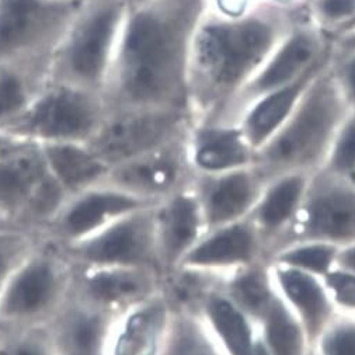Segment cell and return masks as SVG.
Instances as JSON below:
<instances>
[{
    "label": "cell",
    "mask_w": 355,
    "mask_h": 355,
    "mask_svg": "<svg viewBox=\"0 0 355 355\" xmlns=\"http://www.w3.org/2000/svg\"><path fill=\"white\" fill-rule=\"evenodd\" d=\"M331 55V37L306 16L282 38L259 72L215 120L238 123L243 111L259 97L300 79L311 69L329 61Z\"/></svg>",
    "instance_id": "obj_9"
},
{
    "label": "cell",
    "mask_w": 355,
    "mask_h": 355,
    "mask_svg": "<svg viewBox=\"0 0 355 355\" xmlns=\"http://www.w3.org/2000/svg\"><path fill=\"white\" fill-rule=\"evenodd\" d=\"M311 355H355V316L337 313L315 341Z\"/></svg>",
    "instance_id": "obj_36"
},
{
    "label": "cell",
    "mask_w": 355,
    "mask_h": 355,
    "mask_svg": "<svg viewBox=\"0 0 355 355\" xmlns=\"http://www.w3.org/2000/svg\"><path fill=\"white\" fill-rule=\"evenodd\" d=\"M0 355H55L45 326H0Z\"/></svg>",
    "instance_id": "obj_34"
},
{
    "label": "cell",
    "mask_w": 355,
    "mask_h": 355,
    "mask_svg": "<svg viewBox=\"0 0 355 355\" xmlns=\"http://www.w3.org/2000/svg\"><path fill=\"white\" fill-rule=\"evenodd\" d=\"M163 284V275L153 268L73 266L72 295L118 316L162 292Z\"/></svg>",
    "instance_id": "obj_15"
},
{
    "label": "cell",
    "mask_w": 355,
    "mask_h": 355,
    "mask_svg": "<svg viewBox=\"0 0 355 355\" xmlns=\"http://www.w3.org/2000/svg\"><path fill=\"white\" fill-rule=\"evenodd\" d=\"M8 226H19V227H23V226H20V225H17V223H15V222H12V220L3 218V216H0V227H8Z\"/></svg>",
    "instance_id": "obj_44"
},
{
    "label": "cell",
    "mask_w": 355,
    "mask_h": 355,
    "mask_svg": "<svg viewBox=\"0 0 355 355\" xmlns=\"http://www.w3.org/2000/svg\"><path fill=\"white\" fill-rule=\"evenodd\" d=\"M305 17V5L278 8L260 2L239 17L218 16L207 9L190 51L189 101L194 120L218 118Z\"/></svg>",
    "instance_id": "obj_2"
},
{
    "label": "cell",
    "mask_w": 355,
    "mask_h": 355,
    "mask_svg": "<svg viewBox=\"0 0 355 355\" xmlns=\"http://www.w3.org/2000/svg\"><path fill=\"white\" fill-rule=\"evenodd\" d=\"M155 205L138 208L111 222L90 238L62 248L65 254L73 266L79 267H144L162 274Z\"/></svg>",
    "instance_id": "obj_12"
},
{
    "label": "cell",
    "mask_w": 355,
    "mask_h": 355,
    "mask_svg": "<svg viewBox=\"0 0 355 355\" xmlns=\"http://www.w3.org/2000/svg\"><path fill=\"white\" fill-rule=\"evenodd\" d=\"M333 46L336 51H347L355 48V31L338 35L333 40Z\"/></svg>",
    "instance_id": "obj_42"
},
{
    "label": "cell",
    "mask_w": 355,
    "mask_h": 355,
    "mask_svg": "<svg viewBox=\"0 0 355 355\" xmlns=\"http://www.w3.org/2000/svg\"><path fill=\"white\" fill-rule=\"evenodd\" d=\"M194 175L218 174L254 164L256 150L238 123L194 120L186 135Z\"/></svg>",
    "instance_id": "obj_19"
},
{
    "label": "cell",
    "mask_w": 355,
    "mask_h": 355,
    "mask_svg": "<svg viewBox=\"0 0 355 355\" xmlns=\"http://www.w3.org/2000/svg\"><path fill=\"white\" fill-rule=\"evenodd\" d=\"M305 10L308 19L333 40L355 17V0H306Z\"/></svg>",
    "instance_id": "obj_35"
},
{
    "label": "cell",
    "mask_w": 355,
    "mask_h": 355,
    "mask_svg": "<svg viewBox=\"0 0 355 355\" xmlns=\"http://www.w3.org/2000/svg\"><path fill=\"white\" fill-rule=\"evenodd\" d=\"M330 61L308 86L282 128L256 153L254 166L266 180L284 173L311 174L323 167L349 111L331 73Z\"/></svg>",
    "instance_id": "obj_3"
},
{
    "label": "cell",
    "mask_w": 355,
    "mask_h": 355,
    "mask_svg": "<svg viewBox=\"0 0 355 355\" xmlns=\"http://www.w3.org/2000/svg\"><path fill=\"white\" fill-rule=\"evenodd\" d=\"M302 241L323 242L337 248L355 242L354 182L323 170L311 174L301 209L274 252Z\"/></svg>",
    "instance_id": "obj_10"
},
{
    "label": "cell",
    "mask_w": 355,
    "mask_h": 355,
    "mask_svg": "<svg viewBox=\"0 0 355 355\" xmlns=\"http://www.w3.org/2000/svg\"><path fill=\"white\" fill-rule=\"evenodd\" d=\"M320 170L355 183V108L345 115Z\"/></svg>",
    "instance_id": "obj_33"
},
{
    "label": "cell",
    "mask_w": 355,
    "mask_h": 355,
    "mask_svg": "<svg viewBox=\"0 0 355 355\" xmlns=\"http://www.w3.org/2000/svg\"><path fill=\"white\" fill-rule=\"evenodd\" d=\"M41 239L42 233L31 229L19 226L0 227V291Z\"/></svg>",
    "instance_id": "obj_32"
},
{
    "label": "cell",
    "mask_w": 355,
    "mask_h": 355,
    "mask_svg": "<svg viewBox=\"0 0 355 355\" xmlns=\"http://www.w3.org/2000/svg\"><path fill=\"white\" fill-rule=\"evenodd\" d=\"M336 267L355 274V242L338 248Z\"/></svg>",
    "instance_id": "obj_40"
},
{
    "label": "cell",
    "mask_w": 355,
    "mask_h": 355,
    "mask_svg": "<svg viewBox=\"0 0 355 355\" xmlns=\"http://www.w3.org/2000/svg\"><path fill=\"white\" fill-rule=\"evenodd\" d=\"M159 263L166 278L207 232L204 215L193 186H187L153 207Z\"/></svg>",
    "instance_id": "obj_18"
},
{
    "label": "cell",
    "mask_w": 355,
    "mask_h": 355,
    "mask_svg": "<svg viewBox=\"0 0 355 355\" xmlns=\"http://www.w3.org/2000/svg\"><path fill=\"white\" fill-rule=\"evenodd\" d=\"M323 282L337 313L355 316V274L334 267L323 277Z\"/></svg>",
    "instance_id": "obj_37"
},
{
    "label": "cell",
    "mask_w": 355,
    "mask_h": 355,
    "mask_svg": "<svg viewBox=\"0 0 355 355\" xmlns=\"http://www.w3.org/2000/svg\"><path fill=\"white\" fill-rule=\"evenodd\" d=\"M352 31H355V17L351 20V23H349V24L343 30V33L338 34V35H343V34H347V33H352ZM338 35H337V37H338ZM334 38H336V37H334ZM334 38H333V40H334Z\"/></svg>",
    "instance_id": "obj_45"
},
{
    "label": "cell",
    "mask_w": 355,
    "mask_h": 355,
    "mask_svg": "<svg viewBox=\"0 0 355 355\" xmlns=\"http://www.w3.org/2000/svg\"><path fill=\"white\" fill-rule=\"evenodd\" d=\"M260 0H207L208 10L223 17H239L253 10Z\"/></svg>",
    "instance_id": "obj_39"
},
{
    "label": "cell",
    "mask_w": 355,
    "mask_h": 355,
    "mask_svg": "<svg viewBox=\"0 0 355 355\" xmlns=\"http://www.w3.org/2000/svg\"><path fill=\"white\" fill-rule=\"evenodd\" d=\"M270 274L278 297L301 322L313 347L337 315L323 278L271 261Z\"/></svg>",
    "instance_id": "obj_23"
},
{
    "label": "cell",
    "mask_w": 355,
    "mask_h": 355,
    "mask_svg": "<svg viewBox=\"0 0 355 355\" xmlns=\"http://www.w3.org/2000/svg\"><path fill=\"white\" fill-rule=\"evenodd\" d=\"M73 264L44 238L0 291V326H46L72 295Z\"/></svg>",
    "instance_id": "obj_5"
},
{
    "label": "cell",
    "mask_w": 355,
    "mask_h": 355,
    "mask_svg": "<svg viewBox=\"0 0 355 355\" xmlns=\"http://www.w3.org/2000/svg\"><path fill=\"white\" fill-rule=\"evenodd\" d=\"M173 305L164 291L114 319L108 355H160Z\"/></svg>",
    "instance_id": "obj_22"
},
{
    "label": "cell",
    "mask_w": 355,
    "mask_h": 355,
    "mask_svg": "<svg viewBox=\"0 0 355 355\" xmlns=\"http://www.w3.org/2000/svg\"><path fill=\"white\" fill-rule=\"evenodd\" d=\"M337 252L338 248L330 243L302 241L278 249L268 261L323 278L336 267Z\"/></svg>",
    "instance_id": "obj_31"
},
{
    "label": "cell",
    "mask_w": 355,
    "mask_h": 355,
    "mask_svg": "<svg viewBox=\"0 0 355 355\" xmlns=\"http://www.w3.org/2000/svg\"><path fill=\"white\" fill-rule=\"evenodd\" d=\"M193 121L189 110L107 108L87 144L111 167L184 137Z\"/></svg>",
    "instance_id": "obj_8"
},
{
    "label": "cell",
    "mask_w": 355,
    "mask_h": 355,
    "mask_svg": "<svg viewBox=\"0 0 355 355\" xmlns=\"http://www.w3.org/2000/svg\"><path fill=\"white\" fill-rule=\"evenodd\" d=\"M142 2H146V0H128V5H138Z\"/></svg>",
    "instance_id": "obj_46"
},
{
    "label": "cell",
    "mask_w": 355,
    "mask_h": 355,
    "mask_svg": "<svg viewBox=\"0 0 355 355\" xmlns=\"http://www.w3.org/2000/svg\"><path fill=\"white\" fill-rule=\"evenodd\" d=\"M207 0L130 5L103 90L107 108L190 110L189 64Z\"/></svg>",
    "instance_id": "obj_1"
},
{
    "label": "cell",
    "mask_w": 355,
    "mask_h": 355,
    "mask_svg": "<svg viewBox=\"0 0 355 355\" xmlns=\"http://www.w3.org/2000/svg\"><path fill=\"white\" fill-rule=\"evenodd\" d=\"M128 0H83L58 41L49 79L103 94Z\"/></svg>",
    "instance_id": "obj_4"
},
{
    "label": "cell",
    "mask_w": 355,
    "mask_h": 355,
    "mask_svg": "<svg viewBox=\"0 0 355 355\" xmlns=\"http://www.w3.org/2000/svg\"><path fill=\"white\" fill-rule=\"evenodd\" d=\"M257 167L194 175L193 190L198 198L207 230L250 216L266 186Z\"/></svg>",
    "instance_id": "obj_17"
},
{
    "label": "cell",
    "mask_w": 355,
    "mask_h": 355,
    "mask_svg": "<svg viewBox=\"0 0 355 355\" xmlns=\"http://www.w3.org/2000/svg\"><path fill=\"white\" fill-rule=\"evenodd\" d=\"M329 61L311 69L295 82L259 97L243 111L238 124L256 153L282 128L308 86Z\"/></svg>",
    "instance_id": "obj_25"
},
{
    "label": "cell",
    "mask_w": 355,
    "mask_h": 355,
    "mask_svg": "<svg viewBox=\"0 0 355 355\" xmlns=\"http://www.w3.org/2000/svg\"><path fill=\"white\" fill-rule=\"evenodd\" d=\"M220 288L236 306L257 323L277 295L270 274V261H261L222 277Z\"/></svg>",
    "instance_id": "obj_28"
},
{
    "label": "cell",
    "mask_w": 355,
    "mask_h": 355,
    "mask_svg": "<svg viewBox=\"0 0 355 355\" xmlns=\"http://www.w3.org/2000/svg\"><path fill=\"white\" fill-rule=\"evenodd\" d=\"M160 355H226L201 316L191 308H174Z\"/></svg>",
    "instance_id": "obj_30"
},
{
    "label": "cell",
    "mask_w": 355,
    "mask_h": 355,
    "mask_svg": "<svg viewBox=\"0 0 355 355\" xmlns=\"http://www.w3.org/2000/svg\"><path fill=\"white\" fill-rule=\"evenodd\" d=\"M49 58L0 64V131L31 105L49 82Z\"/></svg>",
    "instance_id": "obj_27"
},
{
    "label": "cell",
    "mask_w": 355,
    "mask_h": 355,
    "mask_svg": "<svg viewBox=\"0 0 355 355\" xmlns=\"http://www.w3.org/2000/svg\"><path fill=\"white\" fill-rule=\"evenodd\" d=\"M260 334L268 355H311L312 345L301 322L275 295L259 320Z\"/></svg>",
    "instance_id": "obj_29"
},
{
    "label": "cell",
    "mask_w": 355,
    "mask_h": 355,
    "mask_svg": "<svg viewBox=\"0 0 355 355\" xmlns=\"http://www.w3.org/2000/svg\"><path fill=\"white\" fill-rule=\"evenodd\" d=\"M40 148L51 175L67 196L105 182L110 166L89 144H48Z\"/></svg>",
    "instance_id": "obj_26"
},
{
    "label": "cell",
    "mask_w": 355,
    "mask_h": 355,
    "mask_svg": "<svg viewBox=\"0 0 355 355\" xmlns=\"http://www.w3.org/2000/svg\"><path fill=\"white\" fill-rule=\"evenodd\" d=\"M186 135L111 166L105 183L153 205L190 186L194 173L187 157Z\"/></svg>",
    "instance_id": "obj_13"
},
{
    "label": "cell",
    "mask_w": 355,
    "mask_h": 355,
    "mask_svg": "<svg viewBox=\"0 0 355 355\" xmlns=\"http://www.w3.org/2000/svg\"><path fill=\"white\" fill-rule=\"evenodd\" d=\"M107 112L103 94L51 80L3 131L34 145L87 144Z\"/></svg>",
    "instance_id": "obj_6"
},
{
    "label": "cell",
    "mask_w": 355,
    "mask_h": 355,
    "mask_svg": "<svg viewBox=\"0 0 355 355\" xmlns=\"http://www.w3.org/2000/svg\"><path fill=\"white\" fill-rule=\"evenodd\" d=\"M220 279L209 285L194 309L226 355H268L259 323L236 306L220 288Z\"/></svg>",
    "instance_id": "obj_21"
},
{
    "label": "cell",
    "mask_w": 355,
    "mask_h": 355,
    "mask_svg": "<svg viewBox=\"0 0 355 355\" xmlns=\"http://www.w3.org/2000/svg\"><path fill=\"white\" fill-rule=\"evenodd\" d=\"M71 2H78V3H80V2H83V0H71Z\"/></svg>",
    "instance_id": "obj_47"
},
{
    "label": "cell",
    "mask_w": 355,
    "mask_h": 355,
    "mask_svg": "<svg viewBox=\"0 0 355 355\" xmlns=\"http://www.w3.org/2000/svg\"><path fill=\"white\" fill-rule=\"evenodd\" d=\"M311 174L284 173L267 180L249 219L261 236L268 259L297 218Z\"/></svg>",
    "instance_id": "obj_24"
},
{
    "label": "cell",
    "mask_w": 355,
    "mask_h": 355,
    "mask_svg": "<svg viewBox=\"0 0 355 355\" xmlns=\"http://www.w3.org/2000/svg\"><path fill=\"white\" fill-rule=\"evenodd\" d=\"M261 261H268L266 245L253 222L246 218L208 229L177 270L225 277Z\"/></svg>",
    "instance_id": "obj_16"
},
{
    "label": "cell",
    "mask_w": 355,
    "mask_h": 355,
    "mask_svg": "<svg viewBox=\"0 0 355 355\" xmlns=\"http://www.w3.org/2000/svg\"><path fill=\"white\" fill-rule=\"evenodd\" d=\"M80 3L71 0H0V64L51 59Z\"/></svg>",
    "instance_id": "obj_11"
},
{
    "label": "cell",
    "mask_w": 355,
    "mask_h": 355,
    "mask_svg": "<svg viewBox=\"0 0 355 355\" xmlns=\"http://www.w3.org/2000/svg\"><path fill=\"white\" fill-rule=\"evenodd\" d=\"M260 2L278 8H301L306 0H260Z\"/></svg>",
    "instance_id": "obj_43"
},
{
    "label": "cell",
    "mask_w": 355,
    "mask_h": 355,
    "mask_svg": "<svg viewBox=\"0 0 355 355\" xmlns=\"http://www.w3.org/2000/svg\"><path fill=\"white\" fill-rule=\"evenodd\" d=\"M28 145V142H24L5 131H0V159L13 153L15 150Z\"/></svg>",
    "instance_id": "obj_41"
},
{
    "label": "cell",
    "mask_w": 355,
    "mask_h": 355,
    "mask_svg": "<svg viewBox=\"0 0 355 355\" xmlns=\"http://www.w3.org/2000/svg\"><path fill=\"white\" fill-rule=\"evenodd\" d=\"M153 204L101 183L68 196L42 230V236L61 248H69L97 233L111 222L138 208Z\"/></svg>",
    "instance_id": "obj_14"
},
{
    "label": "cell",
    "mask_w": 355,
    "mask_h": 355,
    "mask_svg": "<svg viewBox=\"0 0 355 355\" xmlns=\"http://www.w3.org/2000/svg\"><path fill=\"white\" fill-rule=\"evenodd\" d=\"M330 68L345 103L349 108H355V48L336 51L333 46Z\"/></svg>",
    "instance_id": "obj_38"
},
{
    "label": "cell",
    "mask_w": 355,
    "mask_h": 355,
    "mask_svg": "<svg viewBox=\"0 0 355 355\" xmlns=\"http://www.w3.org/2000/svg\"><path fill=\"white\" fill-rule=\"evenodd\" d=\"M67 197L38 145L28 144L0 159V216L42 233Z\"/></svg>",
    "instance_id": "obj_7"
},
{
    "label": "cell",
    "mask_w": 355,
    "mask_h": 355,
    "mask_svg": "<svg viewBox=\"0 0 355 355\" xmlns=\"http://www.w3.org/2000/svg\"><path fill=\"white\" fill-rule=\"evenodd\" d=\"M115 318L71 295L45 326L55 355H108Z\"/></svg>",
    "instance_id": "obj_20"
}]
</instances>
